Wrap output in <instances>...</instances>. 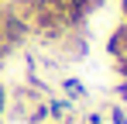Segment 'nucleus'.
Returning <instances> with one entry per match:
<instances>
[{
    "label": "nucleus",
    "mask_w": 127,
    "mask_h": 124,
    "mask_svg": "<svg viewBox=\"0 0 127 124\" xmlns=\"http://www.w3.org/2000/svg\"><path fill=\"white\" fill-rule=\"evenodd\" d=\"M59 86H62L65 100H72V103H76V100H83V97H86V86H83L79 79H59Z\"/></svg>",
    "instance_id": "obj_2"
},
{
    "label": "nucleus",
    "mask_w": 127,
    "mask_h": 124,
    "mask_svg": "<svg viewBox=\"0 0 127 124\" xmlns=\"http://www.w3.org/2000/svg\"><path fill=\"white\" fill-rule=\"evenodd\" d=\"M106 117H110V124H127V110L120 107V103H113V107L106 110Z\"/></svg>",
    "instance_id": "obj_3"
},
{
    "label": "nucleus",
    "mask_w": 127,
    "mask_h": 124,
    "mask_svg": "<svg viewBox=\"0 0 127 124\" xmlns=\"http://www.w3.org/2000/svg\"><path fill=\"white\" fill-rule=\"evenodd\" d=\"M45 107H48V121H65L72 114V100L65 97H45Z\"/></svg>",
    "instance_id": "obj_1"
},
{
    "label": "nucleus",
    "mask_w": 127,
    "mask_h": 124,
    "mask_svg": "<svg viewBox=\"0 0 127 124\" xmlns=\"http://www.w3.org/2000/svg\"><path fill=\"white\" fill-rule=\"evenodd\" d=\"M113 93H117V100H120V103H127V79L117 83V90H113Z\"/></svg>",
    "instance_id": "obj_4"
},
{
    "label": "nucleus",
    "mask_w": 127,
    "mask_h": 124,
    "mask_svg": "<svg viewBox=\"0 0 127 124\" xmlns=\"http://www.w3.org/2000/svg\"><path fill=\"white\" fill-rule=\"evenodd\" d=\"M3 110H7V90H3V83H0V117H3Z\"/></svg>",
    "instance_id": "obj_5"
},
{
    "label": "nucleus",
    "mask_w": 127,
    "mask_h": 124,
    "mask_svg": "<svg viewBox=\"0 0 127 124\" xmlns=\"http://www.w3.org/2000/svg\"><path fill=\"white\" fill-rule=\"evenodd\" d=\"M120 14H124V24H127V0H120Z\"/></svg>",
    "instance_id": "obj_6"
}]
</instances>
